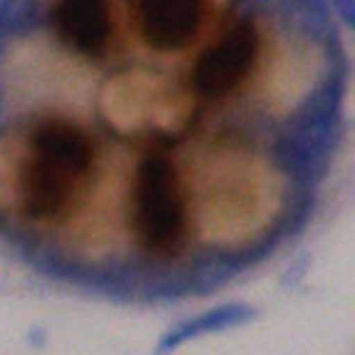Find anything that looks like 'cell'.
Returning a JSON list of instances; mask_svg holds the SVG:
<instances>
[{"instance_id": "1", "label": "cell", "mask_w": 355, "mask_h": 355, "mask_svg": "<svg viewBox=\"0 0 355 355\" xmlns=\"http://www.w3.org/2000/svg\"><path fill=\"white\" fill-rule=\"evenodd\" d=\"M95 149L72 122L50 119L33 135V157L25 169V211L33 219H55L65 211L77 184L89 172Z\"/></svg>"}, {"instance_id": "2", "label": "cell", "mask_w": 355, "mask_h": 355, "mask_svg": "<svg viewBox=\"0 0 355 355\" xmlns=\"http://www.w3.org/2000/svg\"><path fill=\"white\" fill-rule=\"evenodd\" d=\"M340 100L343 83L328 77L311 92L271 149L273 164L301 187H315L331 169L340 142Z\"/></svg>"}, {"instance_id": "3", "label": "cell", "mask_w": 355, "mask_h": 355, "mask_svg": "<svg viewBox=\"0 0 355 355\" xmlns=\"http://www.w3.org/2000/svg\"><path fill=\"white\" fill-rule=\"evenodd\" d=\"M132 224L147 254L169 256L179 249L187 231L182 189L174 164L162 154L139 162L132 187Z\"/></svg>"}, {"instance_id": "4", "label": "cell", "mask_w": 355, "mask_h": 355, "mask_svg": "<svg viewBox=\"0 0 355 355\" xmlns=\"http://www.w3.org/2000/svg\"><path fill=\"white\" fill-rule=\"evenodd\" d=\"M259 30L251 20H241L216 45L196 58L191 85L204 97H221L236 87L256 62Z\"/></svg>"}, {"instance_id": "5", "label": "cell", "mask_w": 355, "mask_h": 355, "mask_svg": "<svg viewBox=\"0 0 355 355\" xmlns=\"http://www.w3.org/2000/svg\"><path fill=\"white\" fill-rule=\"evenodd\" d=\"M139 35L152 50L172 53L194 40L202 0H132Z\"/></svg>"}, {"instance_id": "6", "label": "cell", "mask_w": 355, "mask_h": 355, "mask_svg": "<svg viewBox=\"0 0 355 355\" xmlns=\"http://www.w3.org/2000/svg\"><path fill=\"white\" fill-rule=\"evenodd\" d=\"M55 35L80 55H97L110 37L107 0H58L53 8Z\"/></svg>"}, {"instance_id": "7", "label": "cell", "mask_w": 355, "mask_h": 355, "mask_svg": "<svg viewBox=\"0 0 355 355\" xmlns=\"http://www.w3.org/2000/svg\"><path fill=\"white\" fill-rule=\"evenodd\" d=\"M254 318H256V311L251 306H243V303H224V306L209 308L204 313L179 323L172 331H166L162 336L159 345H157V353H172V350L182 348L184 343H189V340L246 326Z\"/></svg>"}, {"instance_id": "8", "label": "cell", "mask_w": 355, "mask_h": 355, "mask_svg": "<svg viewBox=\"0 0 355 355\" xmlns=\"http://www.w3.org/2000/svg\"><path fill=\"white\" fill-rule=\"evenodd\" d=\"M243 266H249L246 251H214V254L196 256L194 263L189 266L187 279V291L194 296H209L216 288L229 284Z\"/></svg>"}, {"instance_id": "9", "label": "cell", "mask_w": 355, "mask_h": 355, "mask_svg": "<svg viewBox=\"0 0 355 355\" xmlns=\"http://www.w3.org/2000/svg\"><path fill=\"white\" fill-rule=\"evenodd\" d=\"M37 25L35 0H0V40L28 35Z\"/></svg>"}, {"instance_id": "10", "label": "cell", "mask_w": 355, "mask_h": 355, "mask_svg": "<svg viewBox=\"0 0 355 355\" xmlns=\"http://www.w3.org/2000/svg\"><path fill=\"white\" fill-rule=\"evenodd\" d=\"M336 12L350 30H355V0H331Z\"/></svg>"}, {"instance_id": "11", "label": "cell", "mask_w": 355, "mask_h": 355, "mask_svg": "<svg viewBox=\"0 0 355 355\" xmlns=\"http://www.w3.org/2000/svg\"><path fill=\"white\" fill-rule=\"evenodd\" d=\"M0 112H3V92H0Z\"/></svg>"}, {"instance_id": "12", "label": "cell", "mask_w": 355, "mask_h": 355, "mask_svg": "<svg viewBox=\"0 0 355 355\" xmlns=\"http://www.w3.org/2000/svg\"><path fill=\"white\" fill-rule=\"evenodd\" d=\"M3 45H6V42H3V40H0V53H3Z\"/></svg>"}]
</instances>
